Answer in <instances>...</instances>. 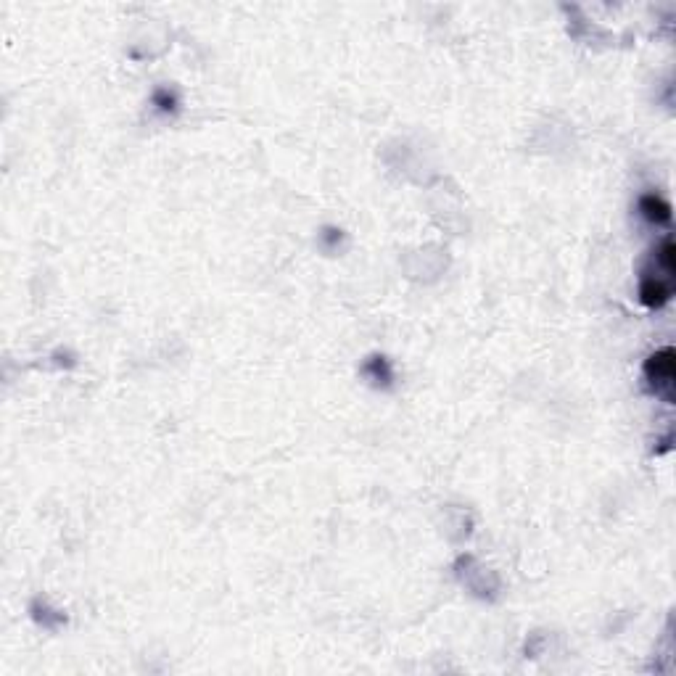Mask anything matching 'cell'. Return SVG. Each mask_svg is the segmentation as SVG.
Segmentation results:
<instances>
[{
  "mask_svg": "<svg viewBox=\"0 0 676 676\" xmlns=\"http://www.w3.org/2000/svg\"><path fill=\"white\" fill-rule=\"evenodd\" d=\"M674 275H676V246L671 238H663L661 246L655 249L653 267L642 275L640 299L645 307H663L674 296Z\"/></svg>",
  "mask_w": 676,
  "mask_h": 676,
  "instance_id": "6da1fadb",
  "label": "cell"
},
{
  "mask_svg": "<svg viewBox=\"0 0 676 676\" xmlns=\"http://www.w3.org/2000/svg\"><path fill=\"white\" fill-rule=\"evenodd\" d=\"M645 375L653 391L666 402H674V381H676V354L671 346L655 352L650 360L645 362Z\"/></svg>",
  "mask_w": 676,
  "mask_h": 676,
  "instance_id": "7a4b0ae2",
  "label": "cell"
},
{
  "mask_svg": "<svg viewBox=\"0 0 676 676\" xmlns=\"http://www.w3.org/2000/svg\"><path fill=\"white\" fill-rule=\"evenodd\" d=\"M640 212L655 225H669L671 222V204L661 196H642Z\"/></svg>",
  "mask_w": 676,
  "mask_h": 676,
  "instance_id": "3957f363",
  "label": "cell"
}]
</instances>
